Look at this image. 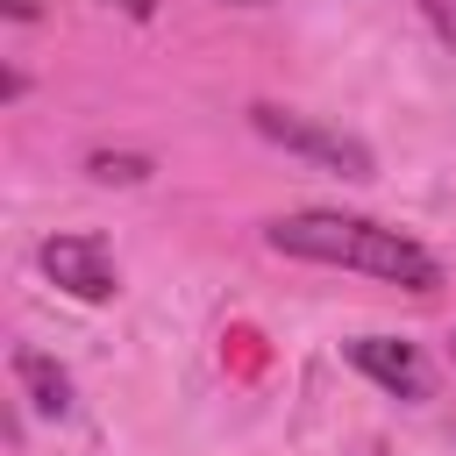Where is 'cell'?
Masks as SVG:
<instances>
[{
    "label": "cell",
    "instance_id": "cell-1",
    "mask_svg": "<svg viewBox=\"0 0 456 456\" xmlns=\"http://www.w3.org/2000/svg\"><path fill=\"white\" fill-rule=\"evenodd\" d=\"M264 242L278 256L328 264V271H363V278H385L399 292H435L442 285V264H435L428 242H413L406 228H385L370 214H342V207L278 214V221H264Z\"/></svg>",
    "mask_w": 456,
    "mask_h": 456
},
{
    "label": "cell",
    "instance_id": "cell-9",
    "mask_svg": "<svg viewBox=\"0 0 456 456\" xmlns=\"http://www.w3.org/2000/svg\"><path fill=\"white\" fill-rule=\"evenodd\" d=\"M7 21H36V0H7Z\"/></svg>",
    "mask_w": 456,
    "mask_h": 456
},
{
    "label": "cell",
    "instance_id": "cell-6",
    "mask_svg": "<svg viewBox=\"0 0 456 456\" xmlns=\"http://www.w3.org/2000/svg\"><path fill=\"white\" fill-rule=\"evenodd\" d=\"M86 171H93L100 185H135V178H150V157H114V150H93V157H86Z\"/></svg>",
    "mask_w": 456,
    "mask_h": 456
},
{
    "label": "cell",
    "instance_id": "cell-3",
    "mask_svg": "<svg viewBox=\"0 0 456 456\" xmlns=\"http://www.w3.org/2000/svg\"><path fill=\"white\" fill-rule=\"evenodd\" d=\"M36 264H43V278H50L57 292H71V299H86V306L114 299V285H121V271H114V256H107L100 235H50V242L36 249Z\"/></svg>",
    "mask_w": 456,
    "mask_h": 456
},
{
    "label": "cell",
    "instance_id": "cell-10",
    "mask_svg": "<svg viewBox=\"0 0 456 456\" xmlns=\"http://www.w3.org/2000/svg\"><path fill=\"white\" fill-rule=\"evenodd\" d=\"M449 356H456V342H449Z\"/></svg>",
    "mask_w": 456,
    "mask_h": 456
},
{
    "label": "cell",
    "instance_id": "cell-8",
    "mask_svg": "<svg viewBox=\"0 0 456 456\" xmlns=\"http://www.w3.org/2000/svg\"><path fill=\"white\" fill-rule=\"evenodd\" d=\"M100 7H121L128 21H150V14H157V0H100Z\"/></svg>",
    "mask_w": 456,
    "mask_h": 456
},
{
    "label": "cell",
    "instance_id": "cell-7",
    "mask_svg": "<svg viewBox=\"0 0 456 456\" xmlns=\"http://www.w3.org/2000/svg\"><path fill=\"white\" fill-rule=\"evenodd\" d=\"M420 14H428V28L442 36V50H456V0H420Z\"/></svg>",
    "mask_w": 456,
    "mask_h": 456
},
{
    "label": "cell",
    "instance_id": "cell-5",
    "mask_svg": "<svg viewBox=\"0 0 456 456\" xmlns=\"http://www.w3.org/2000/svg\"><path fill=\"white\" fill-rule=\"evenodd\" d=\"M14 385H21V399H28L36 413H50V420L71 413V378H64L43 349H14Z\"/></svg>",
    "mask_w": 456,
    "mask_h": 456
},
{
    "label": "cell",
    "instance_id": "cell-2",
    "mask_svg": "<svg viewBox=\"0 0 456 456\" xmlns=\"http://www.w3.org/2000/svg\"><path fill=\"white\" fill-rule=\"evenodd\" d=\"M249 128H256L264 142H278V150L306 157V164H328V171H342V178H370V171H378V164H370V150H363L356 135H342V128H321V121H306V114H292V107H271V100H256V107H249Z\"/></svg>",
    "mask_w": 456,
    "mask_h": 456
},
{
    "label": "cell",
    "instance_id": "cell-4",
    "mask_svg": "<svg viewBox=\"0 0 456 456\" xmlns=\"http://www.w3.org/2000/svg\"><path fill=\"white\" fill-rule=\"evenodd\" d=\"M349 363L378 392H392V399H428V363H420V349L406 335H356L349 342Z\"/></svg>",
    "mask_w": 456,
    "mask_h": 456
}]
</instances>
